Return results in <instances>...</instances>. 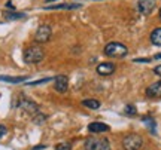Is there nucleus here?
<instances>
[{
    "label": "nucleus",
    "mask_w": 161,
    "mask_h": 150,
    "mask_svg": "<svg viewBox=\"0 0 161 150\" xmlns=\"http://www.w3.org/2000/svg\"><path fill=\"white\" fill-rule=\"evenodd\" d=\"M45 57V51L39 46V45H33V46H29L25 51H24V61L27 64H37L40 63Z\"/></svg>",
    "instance_id": "nucleus-1"
},
{
    "label": "nucleus",
    "mask_w": 161,
    "mask_h": 150,
    "mask_svg": "<svg viewBox=\"0 0 161 150\" xmlns=\"http://www.w3.org/2000/svg\"><path fill=\"white\" fill-rule=\"evenodd\" d=\"M85 150H110V143L106 137H88L84 144Z\"/></svg>",
    "instance_id": "nucleus-2"
},
{
    "label": "nucleus",
    "mask_w": 161,
    "mask_h": 150,
    "mask_svg": "<svg viewBox=\"0 0 161 150\" xmlns=\"http://www.w3.org/2000/svg\"><path fill=\"white\" fill-rule=\"evenodd\" d=\"M104 54L110 58H124L128 54V49H127L125 45H122L119 42H112V43L106 45Z\"/></svg>",
    "instance_id": "nucleus-3"
},
{
    "label": "nucleus",
    "mask_w": 161,
    "mask_h": 150,
    "mask_svg": "<svg viewBox=\"0 0 161 150\" xmlns=\"http://www.w3.org/2000/svg\"><path fill=\"white\" fill-rule=\"evenodd\" d=\"M143 146V140L137 134H128L122 138V149L124 150H140Z\"/></svg>",
    "instance_id": "nucleus-4"
},
{
    "label": "nucleus",
    "mask_w": 161,
    "mask_h": 150,
    "mask_svg": "<svg viewBox=\"0 0 161 150\" xmlns=\"http://www.w3.org/2000/svg\"><path fill=\"white\" fill-rule=\"evenodd\" d=\"M18 107H21L24 111H27L31 117H36L37 115H40V110L37 107V104L33 103L30 98L27 97H24L23 94L19 95V100H18Z\"/></svg>",
    "instance_id": "nucleus-5"
},
{
    "label": "nucleus",
    "mask_w": 161,
    "mask_h": 150,
    "mask_svg": "<svg viewBox=\"0 0 161 150\" xmlns=\"http://www.w3.org/2000/svg\"><path fill=\"white\" fill-rule=\"evenodd\" d=\"M51 34H52V30L49 25H46V24L39 25L35 33V42L36 43H46L51 39Z\"/></svg>",
    "instance_id": "nucleus-6"
},
{
    "label": "nucleus",
    "mask_w": 161,
    "mask_h": 150,
    "mask_svg": "<svg viewBox=\"0 0 161 150\" xmlns=\"http://www.w3.org/2000/svg\"><path fill=\"white\" fill-rule=\"evenodd\" d=\"M54 89L60 94H64L69 89V79L67 76L64 75H58L54 77Z\"/></svg>",
    "instance_id": "nucleus-7"
},
{
    "label": "nucleus",
    "mask_w": 161,
    "mask_h": 150,
    "mask_svg": "<svg viewBox=\"0 0 161 150\" xmlns=\"http://www.w3.org/2000/svg\"><path fill=\"white\" fill-rule=\"evenodd\" d=\"M157 0H139L137 2V11L142 15H149L155 9Z\"/></svg>",
    "instance_id": "nucleus-8"
},
{
    "label": "nucleus",
    "mask_w": 161,
    "mask_h": 150,
    "mask_svg": "<svg viewBox=\"0 0 161 150\" xmlns=\"http://www.w3.org/2000/svg\"><path fill=\"white\" fill-rule=\"evenodd\" d=\"M146 97L152 100L161 98V80L151 83L149 86L146 88Z\"/></svg>",
    "instance_id": "nucleus-9"
},
{
    "label": "nucleus",
    "mask_w": 161,
    "mask_h": 150,
    "mask_svg": "<svg viewBox=\"0 0 161 150\" xmlns=\"http://www.w3.org/2000/svg\"><path fill=\"white\" fill-rule=\"evenodd\" d=\"M97 73L100 76H110L114 71H115V64L112 63H102L97 65Z\"/></svg>",
    "instance_id": "nucleus-10"
},
{
    "label": "nucleus",
    "mask_w": 161,
    "mask_h": 150,
    "mask_svg": "<svg viewBox=\"0 0 161 150\" xmlns=\"http://www.w3.org/2000/svg\"><path fill=\"white\" fill-rule=\"evenodd\" d=\"M88 131L91 134H100V132H106L109 131V127L103 123V122H92L88 125Z\"/></svg>",
    "instance_id": "nucleus-11"
},
{
    "label": "nucleus",
    "mask_w": 161,
    "mask_h": 150,
    "mask_svg": "<svg viewBox=\"0 0 161 150\" xmlns=\"http://www.w3.org/2000/svg\"><path fill=\"white\" fill-rule=\"evenodd\" d=\"M80 5H67V3H61V5H49L45 6L46 11H54V9H63V11H70V9H78Z\"/></svg>",
    "instance_id": "nucleus-12"
},
{
    "label": "nucleus",
    "mask_w": 161,
    "mask_h": 150,
    "mask_svg": "<svg viewBox=\"0 0 161 150\" xmlns=\"http://www.w3.org/2000/svg\"><path fill=\"white\" fill-rule=\"evenodd\" d=\"M151 42H152V45H155V46H161V27L155 28L151 33Z\"/></svg>",
    "instance_id": "nucleus-13"
},
{
    "label": "nucleus",
    "mask_w": 161,
    "mask_h": 150,
    "mask_svg": "<svg viewBox=\"0 0 161 150\" xmlns=\"http://www.w3.org/2000/svg\"><path fill=\"white\" fill-rule=\"evenodd\" d=\"M27 79L25 76H18V77H12V76H0V80L9 82V83H21Z\"/></svg>",
    "instance_id": "nucleus-14"
},
{
    "label": "nucleus",
    "mask_w": 161,
    "mask_h": 150,
    "mask_svg": "<svg viewBox=\"0 0 161 150\" xmlns=\"http://www.w3.org/2000/svg\"><path fill=\"white\" fill-rule=\"evenodd\" d=\"M142 121H143V123L146 125V128L149 129L152 134H155V121H154V117H151V116H145V117H142Z\"/></svg>",
    "instance_id": "nucleus-15"
},
{
    "label": "nucleus",
    "mask_w": 161,
    "mask_h": 150,
    "mask_svg": "<svg viewBox=\"0 0 161 150\" xmlns=\"http://www.w3.org/2000/svg\"><path fill=\"white\" fill-rule=\"evenodd\" d=\"M82 106H85V107H88V109L96 110V109L100 107V103L94 98H85V100H82Z\"/></svg>",
    "instance_id": "nucleus-16"
},
{
    "label": "nucleus",
    "mask_w": 161,
    "mask_h": 150,
    "mask_svg": "<svg viewBox=\"0 0 161 150\" xmlns=\"http://www.w3.org/2000/svg\"><path fill=\"white\" fill-rule=\"evenodd\" d=\"M3 17L6 19H21V18L25 17V13H21V12H5Z\"/></svg>",
    "instance_id": "nucleus-17"
},
{
    "label": "nucleus",
    "mask_w": 161,
    "mask_h": 150,
    "mask_svg": "<svg viewBox=\"0 0 161 150\" xmlns=\"http://www.w3.org/2000/svg\"><path fill=\"white\" fill-rule=\"evenodd\" d=\"M55 150H72V143H60L55 146Z\"/></svg>",
    "instance_id": "nucleus-18"
},
{
    "label": "nucleus",
    "mask_w": 161,
    "mask_h": 150,
    "mask_svg": "<svg viewBox=\"0 0 161 150\" xmlns=\"http://www.w3.org/2000/svg\"><path fill=\"white\" fill-rule=\"evenodd\" d=\"M136 111H137V110H136L134 106H127L125 109H124V113L128 116H136Z\"/></svg>",
    "instance_id": "nucleus-19"
},
{
    "label": "nucleus",
    "mask_w": 161,
    "mask_h": 150,
    "mask_svg": "<svg viewBox=\"0 0 161 150\" xmlns=\"http://www.w3.org/2000/svg\"><path fill=\"white\" fill-rule=\"evenodd\" d=\"M51 80V77H46V79H42V80H36V82H30V86H35V85H42V83H48Z\"/></svg>",
    "instance_id": "nucleus-20"
},
{
    "label": "nucleus",
    "mask_w": 161,
    "mask_h": 150,
    "mask_svg": "<svg viewBox=\"0 0 161 150\" xmlns=\"http://www.w3.org/2000/svg\"><path fill=\"white\" fill-rule=\"evenodd\" d=\"M6 134H8V128H6L5 125H2V123H0V140L3 138Z\"/></svg>",
    "instance_id": "nucleus-21"
},
{
    "label": "nucleus",
    "mask_w": 161,
    "mask_h": 150,
    "mask_svg": "<svg viewBox=\"0 0 161 150\" xmlns=\"http://www.w3.org/2000/svg\"><path fill=\"white\" fill-rule=\"evenodd\" d=\"M149 58H136L134 59V63H149Z\"/></svg>",
    "instance_id": "nucleus-22"
},
{
    "label": "nucleus",
    "mask_w": 161,
    "mask_h": 150,
    "mask_svg": "<svg viewBox=\"0 0 161 150\" xmlns=\"http://www.w3.org/2000/svg\"><path fill=\"white\" fill-rule=\"evenodd\" d=\"M154 73H155L157 76H160V77H161V64H160V65H157L155 69H154Z\"/></svg>",
    "instance_id": "nucleus-23"
},
{
    "label": "nucleus",
    "mask_w": 161,
    "mask_h": 150,
    "mask_svg": "<svg viewBox=\"0 0 161 150\" xmlns=\"http://www.w3.org/2000/svg\"><path fill=\"white\" fill-rule=\"evenodd\" d=\"M39 149H45V146H36L33 150H39Z\"/></svg>",
    "instance_id": "nucleus-24"
},
{
    "label": "nucleus",
    "mask_w": 161,
    "mask_h": 150,
    "mask_svg": "<svg viewBox=\"0 0 161 150\" xmlns=\"http://www.w3.org/2000/svg\"><path fill=\"white\" fill-rule=\"evenodd\" d=\"M154 58H155V59H161V54H157Z\"/></svg>",
    "instance_id": "nucleus-25"
},
{
    "label": "nucleus",
    "mask_w": 161,
    "mask_h": 150,
    "mask_svg": "<svg viewBox=\"0 0 161 150\" xmlns=\"http://www.w3.org/2000/svg\"><path fill=\"white\" fill-rule=\"evenodd\" d=\"M46 3H49V2H55V0H45Z\"/></svg>",
    "instance_id": "nucleus-26"
},
{
    "label": "nucleus",
    "mask_w": 161,
    "mask_h": 150,
    "mask_svg": "<svg viewBox=\"0 0 161 150\" xmlns=\"http://www.w3.org/2000/svg\"><path fill=\"white\" fill-rule=\"evenodd\" d=\"M160 19H161V9H160Z\"/></svg>",
    "instance_id": "nucleus-27"
}]
</instances>
